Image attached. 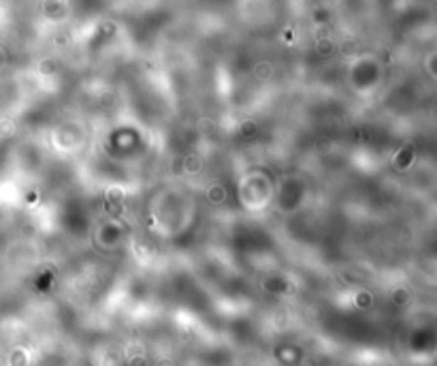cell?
Here are the masks:
<instances>
[{
  "mask_svg": "<svg viewBox=\"0 0 437 366\" xmlns=\"http://www.w3.org/2000/svg\"><path fill=\"white\" fill-rule=\"evenodd\" d=\"M207 194H209V200L214 204H220V202H224V198H226V192H224L222 185H211Z\"/></svg>",
  "mask_w": 437,
  "mask_h": 366,
  "instance_id": "6da1fadb",
  "label": "cell"
}]
</instances>
